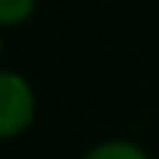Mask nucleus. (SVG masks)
Returning a JSON list of instances; mask_svg holds the SVG:
<instances>
[{
    "label": "nucleus",
    "instance_id": "1",
    "mask_svg": "<svg viewBox=\"0 0 159 159\" xmlns=\"http://www.w3.org/2000/svg\"><path fill=\"white\" fill-rule=\"evenodd\" d=\"M34 122V91L19 72L0 69V140L19 137Z\"/></svg>",
    "mask_w": 159,
    "mask_h": 159
},
{
    "label": "nucleus",
    "instance_id": "2",
    "mask_svg": "<svg viewBox=\"0 0 159 159\" xmlns=\"http://www.w3.org/2000/svg\"><path fill=\"white\" fill-rule=\"evenodd\" d=\"M84 159H150V156L143 153V147H137L131 140H106V143H97L94 150H88Z\"/></svg>",
    "mask_w": 159,
    "mask_h": 159
},
{
    "label": "nucleus",
    "instance_id": "3",
    "mask_svg": "<svg viewBox=\"0 0 159 159\" xmlns=\"http://www.w3.org/2000/svg\"><path fill=\"white\" fill-rule=\"evenodd\" d=\"M38 0H0V25H22L34 16Z\"/></svg>",
    "mask_w": 159,
    "mask_h": 159
}]
</instances>
